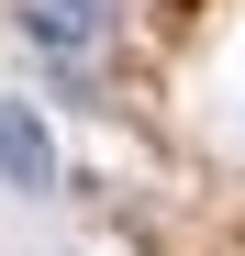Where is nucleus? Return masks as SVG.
Here are the masks:
<instances>
[{"label":"nucleus","mask_w":245,"mask_h":256,"mask_svg":"<svg viewBox=\"0 0 245 256\" xmlns=\"http://www.w3.org/2000/svg\"><path fill=\"white\" fill-rule=\"evenodd\" d=\"M0 178L12 190H56V145L34 122V100H0Z\"/></svg>","instance_id":"1"},{"label":"nucleus","mask_w":245,"mask_h":256,"mask_svg":"<svg viewBox=\"0 0 245 256\" xmlns=\"http://www.w3.org/2000/svg\"><path fill=\"white\" fill-rule=\"evenodd\" d=\"M34 34H45L56 56H78V45L100 34V0H34Z\"/></svg>","instance_id":"2"}]
</instances>
